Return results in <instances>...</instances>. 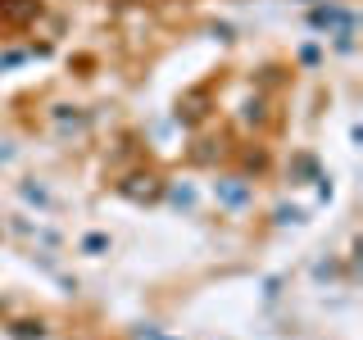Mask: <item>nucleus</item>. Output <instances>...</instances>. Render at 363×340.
<instances>
[{"mask_svg": "<svg viewBox=\"0 0 363 340\" xmlns=\"http://www.w3.org/2000/svg\"><path fill=\"white\" fill-rule=\"evenodd\" d=\"M9 232H14V236H28V241H41L45 249H60V232H50V227L23 218V213H14V218H9Z\"/></svg>", "mask_w": 363, "mask_h": 340, "instance_id": "4", "label": "nucleus"}, {"mask_svg": "<svg viewBox=\"0 0 363 340\" xmlns=\"http://www.w3.org/2000/svg\"><path fill=\"white\" fill-rule=\"evenodd\" d=\"M204 113H209V86H196V91H186V96L177 100V123L182 128H196Z\"/></svg>", "mask_w": 363, "mask_h": 340, "instance_id": "3", "label": "nucleus"}, {"mask_svg": "<svg viewBox=\"0 0 363 340\" xmlns=\"http://www.w3.org/2000/svg\"><path fill=\"white\" fill-rule=\"evenodd\" d=\"M23 60H28V50H5L0 55V68H18Z\"/></svg>", "mask_w": 363, "mask_h": 340, "instance_id": "17", "label": "nucleus"}, {"mask_svg": "<svg viewBox=\"0 0 363 340\" xmlns=\"http://www.w3.org/2000/svg\"><path fill=\"white\" fill-rule=\"evenodd\" d=\"M295 177H304V181H318V159L313 154H295Z\"/></svg>", "mask_w": 363, "mask_h": 340, "instance_id": "11", "label": "nucleus"}, {"mask_svg": "<svg viewBox=\"0 0 363 340\" xmlns=\"http://www.w3.org/2000/svg\"><path fill=\"white\" fill-rule=\"evenodd\" d=\"M272 218H277L281 227H291V222H304V209H295V204H281V209L272 213Z\"/></svg>", "mask_w": 363, "mask_h": 340, "instance_id": "15", "label": "nucleus"}, {"mask_svg": "<svg viewBox=\"0 0 363 340\" xmlns=\"http://www.w3.org/2000/svg\"><path fill=\"white\" fill-rule=\"evenodd\" d=\"M318 200H332V177H318Z\"/></svg>", "mask_w": 363, "mask_h": 340, "instance_id": "18", "label": "nucleus"}, {"mask_svg": "<svg viewBox=\"0 0 363 340\" xmlns=\"http://www.w3.org/2000/svg\"><path fill=\"white\" fill-rule=\"evenodd\" d=\"M82 254H91V259L109 254V236H105V232H91V236H82Z\"/></svg>", "mask_w": 363, "mask_h": 340, "instance_id": "10", "label": "nucleus"}, {"mask_svg": "<svg viewBox=\"0 0 363 340\" xmlns=\"http://www.w3.org/2000/svg\"><path fill=\"white\" fill-rule=\"evenodd\" d=\"M241 118H245V123H264V118H268V113H264V100H259V96H255V100H245Z\"/></svg>", "mask_w": 363, "mask_h": 340, "instance_id": "14", "label": "nucleus"}, {"mask_svg": "<svg viewBox=\"0 0 363 340\" xmlns=\"http://www.w3.org/2000/svg\"><path fill=\"white\" fill-rule=\"evenodd\" d=\"M45 327L41 322H14V340H41Z\"/></svg>", "mask_w": 363, "mask_h": 340, "instance_id": "13", "label": "nucleus"}, {"mask_svg": "<svg viewBox=\"0 0 363 340\" xmlns=\"http://www.w3.org/2000/svg\"><path fill=\"white\" fill-rule=\"evenodd\" d=\"M18 196L28 200V204H37L41 213H55L60 209V200L50 196V186H45V181H37V177H28V181H18Z\"/></svg>", "mask_w": 363, "mask_h": 340, "instance_id": "7", "label": "nucleus"}, {"mask_svg": "<svg viewBox=\"0 0 363 340\" xmlns=\"http://www.w3.org/2000/svg\"><path fill=\"white\" fill-rule=\"evenodd\" d=\"M41 14V0H0V23L5 28H23Z\"/></svg>", "mask_w": 363, "mask_h": 340, "instance_id": "5", "label": "nucleus"}, {"mask_svg": "<svg viewBox=\"0 0 363 340\" xmlns=\"http://www.w3.org/2000/svg\"><path fill=\"white\" fill-rule=\"evenodd\" d=\"M118 196L132 204H155V200H164V181L155 173H128L118 181Z\"/></svg>", "mask_w": 363, "mask_h": 340, "instance_id": "1", "label": "nucleus"}, {"mask_svg": "<svg viewBox=\"0 0 363 340\" xmlns=\"http://www.w3.org/2000/svg\"><path fill=\"white\" fill-rule=\"evenodd\" d=\"M9 159H14V145H9V141H0V164H9Z\"/></svg>", "mask_w": 363, "mask_h": 340, "instance_id": "19", "label": "nucleus"}, {"mask_svg": "<svg viewBox=\"0 0 363 340\" xmlns=\"http://www.w3.org/2000/svg\"><path fill=\"white\" fill-rule=\"evenodd\" d=\"M55 123H60V132H77L86 123L82 109H68V105H55Z\"/></svg>", "mask_w": 363, "mask_h": 340, "instance_id": "9", "label": "nucleus"}, {"mask_svg": "<svg viewBox=\"0 0 363 340\" xmlns=\"http://www.w3.org/2000/svg\"><path fill=\"white\" fill-rule=\"evenodd\" d=\"M336 272H340V268H336V259H318V264H313V277H318V281H332Z\"/></svg>", "mask_w": 363, "mask_h": 340, "instance_id": "16", "label": "nucleus"}, {"mask_svg": "<svg viewBox=\"0 0 363 340\" xmlns=\"http://www.w3.org/2000/svg\"><path fill=\"white\" fill-rule=\"evenodd\" d=\"M345 23H354V14L340 9V5H313L309 9V28H318V32H336V28H345Z\"/></svg>", "mask_w": 363, "mask_h": 340, "instance_id": "6", "label": "nucleus"}, {"mask_svg": "<svg viewBox=\"0 0 363 340\" xmlns=\"http://www.w3.org/2000/svg\"><path fill=\"white\" fill-rule=\"evenodd\" d=\"M213 200H218L223 209L241 213V209H250V200H255V186H250L245 177H218L213 181Z\"/></svg>", "mask_w": 363, "mask_h": 340, "instance_id": "2", "label": "nucleus"}, {"mask_svg": "<svg viewBox=\"0 0 363 340\" xmlns=\"http://www.w3.org/2000/svg\"><path fill=\"white\" fill-rule=\"evenodd\" d=\"M168 204H177V209H196V186L191 181H173V186H164Z\"/></svg>", "mask_w": 363, "mask_h": 340, "instance_id": "8", "label": "nucleus"}, {"mask_svg": "<svg viewBox=\"0 0 363 340\" xmlns=\"http://www.w3.org/2000/svg\"><path fill=\"white\" fill-rule=\"evenodd\" d=\"M332 37H336V50H340V55H350V50H354V23H345V28H336Z\"/></svg>", "mask_w": 363, "mask_h": 340, "instance_id": "12", "label": "nucleus"}]
</instances>
